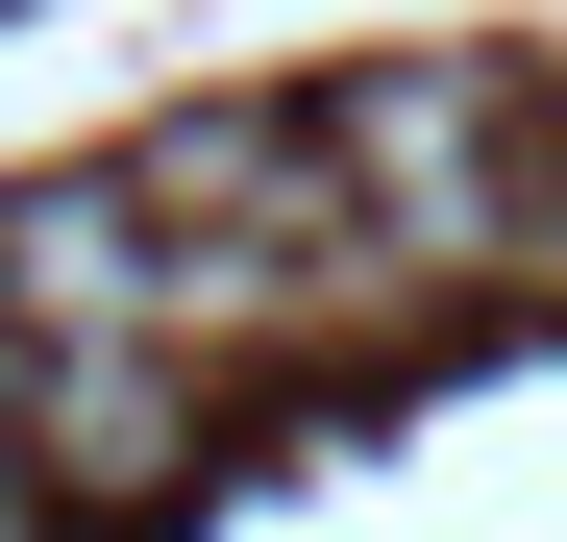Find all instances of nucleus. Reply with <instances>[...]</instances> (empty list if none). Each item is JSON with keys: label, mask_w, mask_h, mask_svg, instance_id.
Listing matches in <instances>:
<instances>
[{"label": "nucleus", "mask_w": 567, "mask_h": 542, "mask_svg": "<svg viewBox=\"0 0 567 542\" xmlns=\"http://www.w3.org/2000/svg\"><path fill=\"white\" fill-rule=\"evenodd\" d=\"M321 198L395 247V296H518V271H567V198H543V124L494 100L468 50H370L321 100Z\"/></svg>", "instance_id": "nucleus-1"}, {"label": "nucleus", "mask_w": 567, "mask_h": 542, "mask_svg": "<svg viewBox=\"0 0 567 542\" xmlns=\"http://www.w3.org/2000/svg\"><path fill=\"white\" fill-rule=\"evenodd\" d=\"M198 345H25V371H0V444H25V469L74 493V518H173L198 493Z\"/></svg>", "instance_id": "nucleus-2"}, {"label": "nucleus", "mask_w": 567, "mask_h": 542, "mask_svg": "<svg viewBox=\"0 0 567 542\" xmlns=\"http://www.w3.org/2000/svg\"><path fill=\"white\" fill-rule=\"evenodd\" d=\"M0 542H74V493H50V469H25V444H0Z\"/></svg>", "instance_id": "nucleus-3"}, {"label": "nucleus", "mask_w": 567, "mask_h": 542, "mask_svg": "<svg viewBox=\"0 0 567 542\" xmlns=\"http://www.w3.org/2000/svg\"><path fill=\"white\" fill-rule=\"evenodd\" d=\"M543 198H567V74H543Z\"/></svg>", "instance_id": "nucleus-4"}, {"label": "nucleus", "mask_w": 567, "mask_h": 542, "mask_svg": "<svg viewBox=\"0 0 567 542\" xmlns=\"http://www.w3.org/2000/svg\"><path fill=\"white\" fill-rule=\"evenodd\" d=\"M0 371H25V321H0Z\"/></svg>", "instance_id": "nucleus-5"}]
</instances>
